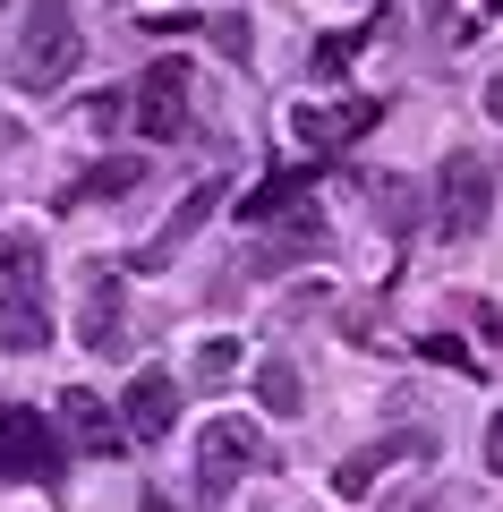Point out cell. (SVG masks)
Returning <instances> with one entry per match:
<instances>
[{
  "label": "cell",
  "instance_id": "1",
  "mask_svg": "<svg viewBox=\"0 0 503 512\" xmlns=\"http://www.w3.org/2000/svg\"><path fill=\"white\" fill-rule=\"evenodd\" d=\"M0 350H52V299H43V239L9 231L0 239Z\"/></svg>",
  "mask_w": 503,
  "mask_h": 512
},
{
  "label": "cell",
  "instance_id": "2",
  "mask_svg": "<svg viewBox=\"0 0 503 512\" xmlns=\"http://www.w3.org/2000/svg\"><path fill=\"white\" fill-rule=\"evenodd\" d=\"M69 69H77V18H69V0H35L26 26H18V86L26 94H52Z\"/></svg>",
  "mask_w": 503,
  "mask_h": 512
},
{
  "label": "cell",
  "instance_id": "3",
  "mask_svg": "<svg viewBox=\"0 0 503 512\" xmlns=\"http://www.w3.org/2000/svg\"><path fill=\"white\" fill-rule=\"evenodd\" d=\"M486 214H495V171H486V154H444V171H435V231L444 239H478Z\"/></svg>",
  "mask_w": 503,
  "mask_h": 512
},
{
  "label": "cell",
  "instance_id": "4",
  "mask_svg": "<svg viewBox=\"0 0 503 512\" xmlns=\"http://www.w3.org/2000/svg\"><path fill=\"white\" fill-rule=\"evenodd\" d=\"M0 478H26V487H52L60 478V436H52L43 410H26V402L0 410Z\"/></svg>",
  "mask_w": 503,
  "mask_h": 512
},
{
  "label": "cell",
  "instance_id": "5",
  "mask_svg": "<svg viewBox=\"0 0 503 512\" xmlns=\"http://www.w3.org/2000/svg\"><path fill=\"white\" fill-rule=\"evenodd\" d=\"M256 453H265V444H256V419H239V410H231V419H214V427H205V444H197V478H205V495L222 504V495H231L239 478L256 470Z\"/></svg>",
  "mask_w": 503,
  "mask_h": 512
},
{
  "label": "cell",
  "instance_id": "6",
  "mask_svg": "<svg viewBox=\"0 0 503 512\" xmlns=\"http://www.w3.org/2000/svg\"><path fill=\"white\" fill-rule=\"evenodd\" d=\"M120 333H128V282H120V265H86V299H77V342L111 359V350H128Z\"/></svg>",
  "mask_w": 503,
  "mask_h": 512
},
{
  "label": "cell",
  "instance_id": "7",
  "mask_svg": "<svg viewBox=\"0 0 503 512\" xmlns=\"http://www.w3.org/2000/svg\"><path fill=\"white\" fill-rule=\"evenodd\" d=\"M120 427L128 444H162L171 427H180V376H162V367H137L120 393Z\"/></svg>",
  "mask_w": 503,
  "mask_h": 512
},
{
  "label": "cell",
  "instance_id": "8",
  "mask_svg": "<svg viewBox=\"0 0 503 512\" xmlns=\"http://www.w3.org/2000/svg\"><path fill=\"white\" fill-rule=\"evenodd\" d=\"M137 128H145V137H188V69H180V60H154V69H145Z\"/></svg>",
  "mask_w": 503,
  "mask_h": 512
},
{
  "label": "cell",
  "instance_id": "9",
  "mask_svg": "<svg viewBox=\"0 0 503 512\" xmlns=\"http://www.w3.org/2000/svg\"><path fill=\"white\" fill-rule=\"evenodd\" d=\"M214 214H222V180H197V188H188V205H180L171 222H162V231L145 239V248H137V265H145V274H154V265H171V256H180V248H188V239H197Z\"/></svg>",
  "mask_w": 503,
  "mask_h": 512
},
{
  "label": "cell",
  "instance_id": "10",
  "mask_svg": "<svg viewBox=\"0 0 503 512\" xmlns=\"http://www.w3.org/2000/svg\"><path fill=\"white\" fill-rule=\"evenodd\" d=\"M427 453H435L427 436H384V444H367V453H350L342 470H333V495L359 504V495H376V470H393V461H427Z\"/></svg>",
  "mask_w": 503,
  "mask_h": 512
},
{
  "label": "cell",
  "instance_id": "11",
  "mask_svg": "<svg viewBox=\"0 0 503 512\" xmlns=\"http://www.w3.org/2000/svg\"><path fill=\"white\" fill-rule=\"evenodd\" d=\"M60 419H69V436L86 444V453H111V444H128V427L111 419V402H94L86 384H69V393H60Z\"/></svg>",
  "mask_w": 503,
  "mask_h": 512
},
{
  "label": "cell",
  "instance_id": "12",
  "mask_svg": "<svg viewBox=\"0 0 503 512\" xmlns=\"http://www.w3.org/2000/svg\"><path fill=\"white\" fill-rule=\"evenodd\" d=\"M384 111L376 103H342V111H290V128H299L307 146H342V137H359V128H376Z\"/></svg>",
  "mask_w": 503,
  "mask_h": 512
},
{
  "label": "cell",
  "instance_id": "13",
  "mask_svg": "<svg viewBox=\"0 0 503 512\" xmlns=\"http://www.w3.org/2000/svg\"><path fill=\"white\" fill-rule=\"evenodd\" d=\"M128 188H145V163L137 154H111V163H94L86 180L69 188V205H103V197H128Z\"/></svg>",
  "mask_w": 503,
  "mask_h": 512
},
{
  "label": "cell",
  "instance_id": "14",
  "mask_svg": "<svg viewBox=\"0 0 503 512\" xmlns=\"http://www.w3.org/2000/svg\"><path fill=\"white\" fill-rule=\"evenodd\" d=\"M307 188H316V171H273L239 214H248V222H273V214H290V205H307Z\"/></svg>",
  "mask_w": 503,
  "mask_h": 512
},
{
  "label": "cell",
  "instance_id": "15",
  "mask_svg": "<svg viewBox=\"0 0 503 512\" xmlns=\"http://www.w3.org/2000/svg\"><path fill=\"white\" fill-rule=\"evenodd\" d=\"M256 402H265L273 419H290V410H299V367H290V359H265V367H256Z\"/></svg>",
  "mask_w": 503,
  "mask_h": 512
},
{
  "label": "cell",
  "instance_id": "16",
  "mask_svg": "<svg viewBox=\"0 0 503 512\" xmlns=\"http://www.w3.org/2000/svg\"><path fill=\"white\" fill-rule=\"evenodd\" d=\"M239 367H248V350H239V333H214V342H205V350H197V376H205V384H214V393H222V384H231V376H239Z\"/></svg>",
  "mask_w": 503,
  "mask_h": 512
},
{
  "label": "cell",
  "instance_id": "17",
  "mask_svg": "<svg viewBox=\"0 0 503 512\" xmlns=\"http://www.w3.org/2000/svg\"><path fill=\"white\" fill-rule=\"evenodd\" d=\"M214 43H222V60H248V18H239V9H231V18H214Z\"/></svg>",
  "mask_w": 503,
  "mask_h": 512
},
{
  "label": "cell",
  "instance_id": "18",
  "mask_svg": "<svg viewBox=\"0 0 503 512\" xmlns=\"http://www.w3.org/2000/svg\"><path fill=\"white\" fill-rule=\"evenodd\" d=\"M350 52H359V35H324V43H316V77H342Z\"/></svg>",
  "mask_w": 503,
  "mask_h": 512
},
{
  "label": "cell",
  "instance_id": "19",
  "mask_svg": "<svg viewBox=\"0 0 503 512\" xmlns=\"http://www.w3.org/2000/svg\"><path fill=\"white\" fill-rule=\"evenodd\" d=\"M486 478H503V410L486 419Z\"/></svg>",
  "mask_w": 503,
  "mask_h": 512
},
{
  "label": "cell",
  "instance_id": "20",
  "mask_svg": "<svg viewBox=\"0 0 503 512\" xmlns=\"http://www.w3.org/2000/svg\"><path fill=\"white\" fill-rule=\"evenodd\" d=\"M486 120H495V128H503V69H495V77H486Z\"/></svg>",
  "mask_w": 503,
  "mask_h": 512
},
{
  "label": "cell",
  "instance_id": "21",
  "mask_svg": "<svg viewBox=\"0 0 503 512\" xmlns=\"http://www.w3.org/2000/svg\"><path fill=\"white\" fill-rule=\"evenodd\" d=\"M137 512H180V504H162V495H145V504H137Z\"/></svg>",
  "mask_w": 503,
  "mask_h": 512
},
{
  "label": "cell",
  "instance_id": "22",
  "mask_svg": "<svg viewBox=\"0 0 503 512\" xmlns=\"http://www.w3.org/2000/svg\"><path fill=\"white\" fill-rule=\"evenodd\" d=\"M495 9H503V0H495Z\"/></svg>",
  "mask_w": 503,
  "mask_h": 512
}]
</instances>
